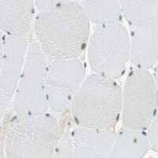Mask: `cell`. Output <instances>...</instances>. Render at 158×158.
I'll return each instance as SVG.
<instances>
[{
  "label": "cell",
  "instance_id": "cell-1",
  "mask_svg": "<svg viewBox=\"0 0 158 158\" xmlns=\"http://www.w3.org/2000/svg\"><path fill=\"white\" fill-rule=\"evenodd\" d=\"M89 20L74 0L37 12L32 36L48 62L80 58L91 33Z\"/></svg>",
  "mask_w": 158,
  "mask_h": 158
},
{
  "label": "cell",
  "instance_id": "cell-2",
  "mask_svg": "<svg viewBox=\"0 0 158 158\" xmlns=\"http://www.w3.org/2000/svg\"><path fill=\"white\" fill-rule=\"evenodd\" d=\"M121 108L122 87L117 80L93 73L85 77L69 109L77 126L115 129Z\"/></svg>",
  "mask_w": 158,
  "mask_h": 158
},
{
  "label": "cell",
  "instance_id": "cell-3",
  "mask_svg": "<svg viewBox=\"0 0 158 158\" xmlns=\"http://www.w3.org/2000/svg\"><path fill=\"white\" fill-rule=\"evenodd\" d=\"M10 114L2 135L4 157H53L59 132L56 115L50 111L38 115Z\"/></svg>",
  "mask_w": 158,
  "mask_h": 158
},
{
  "label": "cell",
  "instance_id": "cell-4",
  "mask_svg": "<svg viewBox=\"0 0 158 158\" xmlns=\"http://www.w3.org/2000/svg\"><path fill=\"white\" fill-rule=\"evenodd\" d=\"M93 73L118 80L130 61V36L121 22L94 25L87 44Z\"/></svg>",
  "mask_w": 158,
  "mask_h": 158
},
{
  "label": "cell",
  "instance_id": "cell-5",
  "mask_svg": "<svg viewBox=\"0 0 158 158\" xmlns=\"http://www.w3.org/2000/svg\"><path fill=\"white\" fill-rule=\"evenodd\" d=\"M48 62L33 36L28 45L23 68L10 112L15 115H38L49 111L46 96Z\"/></svg>",
  "mask_w": 158,
  "mask_h": 158
},
{
  "label": "cell",
  "instance_id": "cell-6",
  "mask_svg": "<svg viewBox=\"0 0 158 158\" xmlns=\"http://www.w3.org/2000/svg\"><path fill=\"white\" fill-rule=\"evenodd\" d=\"M157 115V83L148 70L134 68L122 88L121 119L123 127L146 131Z\"/></svg>",
  "mask_w": 158,
  "mask_h": 158
},
{
  "label": "cell",
  "instance_id": "cell-7",
  "mask_svg": "<svg viewBox=\"0 0 158 158\" xmlns=\"http://www.w3.org/2000/svg\"><path fill=\"white\" fill-rule=\"evenodd\" d=\"M85 77V64L81 57L48 62L46 96L49 111L55 115H63Z\"/></svg>",
  "mask_w": 158,
  "mask_h": 158
},
{
  "label": "cell",
  "instance_id": "cell-8",
  "mask_svg": "<svg viewBox=\"0 0 158 158\" xmlns=\"http://www.w3.org/2000/svg\"><path fill=\"white\" fill-rule=\"evenodd\" d=\"M30 37L6 36L0 66V123L9 112L15 97Z\"/></svg>",
  "mask_w": 158,
  "mask_h": 158
},
{
  "label": "cell",
  "instance_id": "cell-9",
  "mask_svg": "<svg viewBox=\"0 0 158 158\" xmlns=\"http://www.w3.org/2000/svg\"><path fill=\"white\" fill-rule=\"evenodd\" d=\"M115 134V129L75 125L71 130L73 157L110 158Z\"/></svg>",
  "mask_w": 158,
  "mask_h": 158
},
{
  "label": "cell",
  "instance_id": "cell-10",
  "mask_svg": "<svg viewBox=\"0 0 158 158\" xmlns=\"http://www.w3.org/2000/svg\"><path fill=\"white\" fill-rule=\"evenodd\" d=\"M36 11L34 0H0V29L6 36L30 37Z\"/></svg>",
  "mask_w": 158,
  "mask_h": 158
},
{
  "label": "cell",
  "instance_id": "cell-11",
  "mask_svg": "<svg viewBox=\"0 0 158 158\" xmlns=\"http://www.w3.org/2000/svg\"><path fill=\"white\" fill-rule=\"evenodd\" d=\"M130 60L135 68L153 70L158 61V23L130 26Z\"/></svg>",
  "mask_w": 158,
  "mask_h": 158
},
{
  "label": "cell",
  "instance_id": "cell-12",
  "mask_svg": "<svg viewBox=\"0 0 158 158\" xmlns=\"http://www.w3.org/2000/svg\"><path fill=\"white\" fill-rule=\"evenodd\" d=\"M150 149L146 131L123 127L115 134L110 158H142Z\"/></svg>",
  "mask_w": 158,
  "mask_h": 158
},
{
  "label": "cell",
  "instance_id": "cell-13",
  "mask_svg": "<svg viewBox=\"0 0 158 158\" xmlns=\"http://www.w3.org/2000/svg\"><path fill=\"white\" fill-rule=\"evenodd\" d=\"M118 4L130 26L158 23V0H118Z\"/></svg>",
  "mask_w": 158,
  "mask_h": 158
},
{
  "label": "cell",
  "instance_id": "cell-14",
  "mask_svg": "<svg viewBox=\"0 0 158 158\" xmlns=\"http://www.w3.org/2000/svg\"><path fill=\"white\" fill-rule=\"evenodd\" d=\"M85 14L94 25L121 22L123 19L118 0H78Z\"/></svg>",
  "mask_w": 158,
  "mask_h": 158
},
{
  "label": "cell",
  "instance_id": "cell-15",
  "mask_svg": "<svg viewBox=\"0 0 158 158\" xmlns=\"http://www.w3.org/2000/svg\"><path fill=\"white\" fill-rule=\"evenodd\" d=\"M72 127L61 128L59 124V132L56 141L53 157H73V147L71 140Z\"/></svg>",
  "mask_w": 158,
  "mask_h": 158
},
{
  "label": "cell",
  "instance_id": "cell-16",
  "mask_svg": "<svg viewBox=\"0 0 158 158\" xmlns=\"http://www.w3.org/2000/svg\"><path fill=\"white\" fill-rule=\"evenodd\" d=\"M148 140L150 148L154 152L158 151V118L157 115L151 122L150 125L146 130Z\"/></svg>",
  "mask_w": 158,
  "mask_h": 158
},
{
  "label": "cell",
  "instance_id": "cell-17",
  "mask_svg": "<svg viewBox=\"0 0 158 158\" xmlns=\"http://www.w3.org/2000/svg\"><path fill=\"white\" fill-rule=\"evenodd\" d=\"M74 0H34L35 6L37 12L47 10L58 6L63 5L67 2H72Z\"/></svg>",
  "mask_w": 158,
  "mask_h": 158
},
{
  "label": "cell",
  "instance_id": "cell-18",
  "mask_svg": "<svg viewBox=\"0 0 158 158\" xmlns=\"http://www.w3.org/2000/svg\"><path fill=\"white\" fill-rule=\"evenodd\" d=\"M5 41L6 36L2 32V31L0 29V66L2 63V59H3L4 50H5Z\"/></svg>",
  "mask_w": 158,
  "mask_h": 158
},
{
  "label": "cell",
  "instance_id": "cell-19",
  "mask_svg": "<svg viewBox=\"0 0 158 158\" xmlns=\"http://www.w3.org/2000/svg\"><path fill=\"white\" fill-rule=\"evenodd\" d=\"M0 157H4L3 154V146H2V135L0 133Z\"/></svg>",
  "mask_w": 158,
  "mask_h": 158
}]
</instances>
